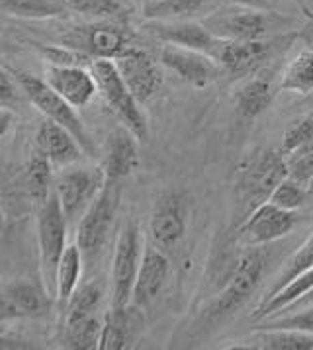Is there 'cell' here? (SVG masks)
<instances>
[{
    "mask_svg": "<svg viewBox=\"0 0 313 350\" xmlns=\"http://www.w3.org/2000/svg\"><path fill=\"white\" fill-rule=\"evenodd\" d=\"M288 176L284 151L258 149L245 157L235 170V200L245 217L269 202L276 186Z\"/></svg>",
    "mask_w": 313,
    "mask_h": 350,
    "instance_id": "1",
    "label": "cell"
},
{
    "mask_svg": "<svg viewBox=\"0 0 313 350\" xmlns=\"http://www.w3.org/2000/svg\"><path fill=\"white\" fill-rule=\"evenodd\" d=\"M67 227L69 219L61 208V202L55 192L40 204L38 211V247H40V274L42 282L51 295L57 297V270L67 249Z\"/></svg>",
    "mask_w": 313,
    "mask_h": 350,
    "instance_id": "2",
    "label": "cell"
},
{
    "mask_svg": "<svg viewBox=\"0 0 313 350\" xmlns=\"http://www.w3.org/2000/svg\"><path fill=\"white\" fill-rule=\"evenodd\" d=\"M267 265H269L267 252L258 247H247V251L239 256L237 265L233 268L226 288L206 309V319L217 323L231 317L255 294V290L264 276Z\"/></svg>",
    "mask_w": 313,
    "mask_h": 350,
    "instance_id": "3",
    "label": "cell"
},
{
    "mask_svg": "<svg viewBox=\"0 0 313 350\" xmlns=\"http://www.w3.org/2000/svg\"><path fill=\"white\" fill-rule=\"evenodd\" d=\"M90 70L98 84V94L110 106V110L137 135V139L147 141L149 124L141 110V102L131 94L114 59H92Z\"/></svg>",
    "mask_w": 313,
    "mask_h": 350,
    "instance_id": "4",
    "label": "cell"
},
{
    "mask_svg": "<svg viewBox=\"0 0 313 350\" xmlns=\"http://www.w3.org/2000/svg\"><path fill=\"white\" fill-rule=\"evenodd\" d=\"M14 77L22 92L26 94V98L40 110V112L55 122L59 126L67 127L72 135L77 137V141L81 143V147L85 149V153L88 157H94V145L92 139L86 131L83 120L79 118V113L74 112V106H71L67 100L59 94L55 88H51L47 81H42L40 77L26 72V70H14Z\"/></svg>",
    "mask_w": 313,
    "mask_h": 350,
    "instance_id": "5",
    "label": "cell"
},
{
    "mask_svg": "<svg viewBox=\"0 0 313 350\" xmlns=\"http://www.w3.org/2000/svg\"><path fill=\"white\" fill-rule=\"evenodd\" d=\"M122 186L114 180H106L92 206L86 210L83 219L77 225V245L85 254V260H98L106 249L114 227L115 215L120 210Z\"/></svg>",
    "mask_w": 313,
    "mask_h": 350,
    "instance_id": "6",
    "label": "cell"
},
{
    "mask_svg": "<svg viewBox=\"0 0 313 350\" xmlns=\"http://www.w3.org/2000/svg\"><path fill=\"white\" fill-rule=\"evenodd\" d=\"M143 237L139 225L129 221L115 239L112 260V308H128L133 301V288L137 282L143 256Z\"/></svg>",
    "mask_w": 313,
    "mask_h": 350,
    "instance_id": "7",
    "label": "cell"
},
{
    "mask_svg": "<svg viewBox=\"0 0 313 350\" xmlns=\"http://www.w3.org/2000/svg\"><path fill=\"white\" fill-rule=\"evenodd\" d=\"M63 45L90 59H118L131 47V33L118 22H92L65 33Z\"/></svg>",
    "mask_w": 313,
    "mask_h": 350,
    "instance_id": "8",
    "label": "cell"
},
{
    "mask_svg": "<svg viewBox=\"0 0 313 350\" xmlns=\"http://www.w3.org/2000/svg\"><path fill=\"white\" fill-rule=\"evenodd\" d=\"M202 24L221 40L233 42H258L269 40L271 36V14L256 8L233 6V8H215L212 14L202 18Z\"/></svg>",
    "mask_w": 313,
    "mask_h": 350,
    "instance_id": "9",
    "label": "cell"
},
{
    "mask_svg": "<svg viewBox=\"0 0 313 350\" xmlns=\"http://www.w3.org/2000/svg\"><path fill=\"white\" fill-rule=\"evenodd\" d=\"M106 184L104 168H79L67 170L55 180L53 192L57 194L61 208L71 225H79L86 210L92 206L100 190Z\"/></svg>",
    "mask_w": 313,
    "mask_h": 350,
    "instance_id": "10",
    "label": "cell"
},
{
    "mask_svg": "<svg viewBox=\"0 0 313 350\" xmlns=\"http://www.w3.org/2000/svg\"><path fill=\"white\" fill-rule=\"evenodd\" d=\"M188 229V200L180 192H163L149 217V237L161 251H174Z\"/></svg>",
    "mask_w": 313,
    "mask_h": 350,
    "instance_id": "11",
    "label": "cell"
},
{
    "mask_svg": "<svg viewBox=\"0 0 313 350\" xmlns=\"http://www.w3.org/2000/svg\"><path fill=\"white\" fill-rule=\"evenodd\" d=\"M296 224H298V217L294 211L284 210L272 202H264L243 221L239 239L245 247L269 245L276 239L290 235Z\"/></svg>",
    "mask_w": 313,
    "mask_h": 350,
    "instance_id": "12",
    "label": "cell"
},
{
    "mask_svg": "<svg viewBox=\"0 0 313 350\" xmlns=\"http://www.w3.org/2000/svg\"><path fill=\"white\" fill-rule=\"evenodd\" d=\"M159 61L194 88H206L219 77V63L210 55L180 45L165 43L159 51Z\"/></svg>",
    "mask_w": 313,
    "mask_h": 350,
    "instance_id": "13",
    "label": "cell"
},
{
    "mask_svg": "<svg viewBox=\"0 0 313 350\" xmlns=\"http://www.w3.org/2000/svg\"><path fill=\"white\" fill-rule=\"evenodd\" d=\"M51 295L47 294L43 282L14 280L6 282L0 292V319H24L42 317L49 309Z\"/></svg>",
    "mask_w": 313,
    "mask_h": 350,
    "instance_id": "14",
    "label": "cell"
},
{
    "mask_svg": "<svg viewBox=\"0 0 313 350\" xmlns=\"http://www.w3.org/2000/svg\"><path fill=\"white\" fill-rule=\"evenodd\" d=\"M114 61L131 94L141 104L156 96L163 86V72L153 57L131 45L126 53H122Z\"/></svg>",
    "mask_w": 313,
    "mask_h": 350,
    "instance_id": "15",
    "label": "cell"
},
{
    "mask_svg": "<svg viewBox=\"0 0 313 350\" xmlns=\"http://www.w3.org/2000/svg\"><path fill=\"white\" fill-rule=\"evenodd\" d=\"M276 47L278 42L271 38L258 42H233V40L217 38V43L210 57L231 75H247V72H255L267 59H271Z\"/></svg>",
    "mask_w": 313,
    "mask_h": 350,
    "instance_id": "16",
    "label": "cell"
},
{
    "mask_svg": "<svg viewBox=\"0 0 313 350\" xmlns=\"http://www.w3.org/2000/svg\"><path fill=\"white\" fill-rule=\"evenodd\" d=\"M45 81L74 108H85L98 94V84L92 70H86L83 65L47 63Z\"/></svg>",
    "mask_w": 313,
    "mask_h": 350,
    "instance_id": "17",
    "label": "cell"
},
{
    "mask_svg": "<svg viewBox=\"0 0 313 350\" xmlns=\"http://www.w3.org/2000/svg\"><path fill=\"white\" fill-rule=\"evenodd\" d=\"M169 258L167 252L161 251L153 243H145L141 256V267L137 274V282L133 288V304L139 308H147L156 299L161 290L165 288L169 278Z\"/></svg>",
    "mask_w": 313,
    "mask_h": 350,
    "instance_id": "18",
    "label": "cell"
},
{
    "mask_svg": "<svg viewBox=\"0 0 313 350\" xmlns=\"http://www.w3.org/2000/svg\"><path fill=\"white\" fill-rule=\"evenodd\" d=\"M139 139L126 126L118 127L106 141V157H104V172L106 180L122 183L139 167Z\"/></svg>",
    "mask_w": 313,
    "mask_h": 350,
    "instance_id": "19",
    "label": "cell"
},
{
    "mask_svg": "<svg viewBox=\"0 0 313 350\" xmlns=\"http://www.w3.org/2000/svg\"><path fill=\"white\" fill-rule=\"evenodd\" d=\"M36 143H38V151L45 154L55 167L74 165L81 159V154L85 153V149L81 147V143L71 131L51 120H45L38 127Z\"/></svg>",
    "mask_w": 313,
    "mask_h": 350,
    "instance_id": "20",
    "label": "cell"
},
{
    "mask_svg": "<svg viewBox=\"0 0 313 350\" xmlns=\"http://www.w3.org/2000/svg\"><path fill=\"white\" fill-rule=\"evenodd\" d=\"M274 72L267 67L256 69L251 77L237 88L235 92V108L245 120H255L256 116L264 112L274 100L276 83Z\"/></svg>",
    "mask_w": 313,
    "mask_h": 350,
    "instance_id": "21",
    "label": "cell"
},
{
    "mask_svg": "<svg viewBox=\"0 0 313 350\" xmlns=\"http://www.w3.org/2000/svg\"><path fill=\"white\" fill-rule=\"evenodd\" d=\"M153 33L161 42L172 43V45H180L188 49H196L206 55H212L217 38L210 29L206 28L202 22L194 20H178V22H155Z\"/></svg>",
    "mask_w": 313,
    "mask_h": 350,
    "instance_id": "22",
    "label": "cell"
},
{
    "mask_svg": "<svg viewBox=\"0 0 313 350\" xmlns=\"http://www.w3.org/2000/svg\"><path fill=\"white\" fill-rule=\"evenodd\" d=\"M231 349L237 350H312L313 335L292 329L262 327L253 335L237 340Z\"/></svg>",
    "mask_w": 313,
    "mask_h": 350,
    "instance_id": "23",
    "label": "cell"
},
{
    "mask_svg": "<svg viewBox=\"0 0 313 350\" xmlns=\"http://www.w3.org/2000/svg\"><path fill=\"white\" fill-rule=\"evenodd\" d=\"M313 292V267L299 272L298 276H294L292 280L288 282L286 286H282L274 295H271L269 299H262L256 306L253 319H269L272 315H278L280 311L294 308L296 304H299L305 295H310Z\"/></svg>",
    "mask_w": 313,
    "mask_h": 350,
    "instance_id": "24",
    "label": "cell"
},
{
    "mask_svg": "<svg viewBox=\"0 0 313 350\" xmlns=\"http://www.w3.org/2000/svg\"><path fill=\"white\" fill-rule=\"evenodd\" d=\"M214 10V0H147L143 16L153 22H178L194 20L196 16L206 18Z\"/></svg>",
    "mask_w": 313,
    "mask_h": 350,
    "instance_id": "25",
    "label": "cell"
},
{
    "mask_svg": "<svg viewBox=\"0 0 313 350\" xmlns=\"http://www.w3.org/2000/svg\"><path fill=\"white\" fill-rule=\"evenodd\" d=\"M83 260H85V254L79 245H69L63 252L57 270V297H55V301L63 309L79 288L81 274H83Z\"/></svg>",
    "mask_w": 313,
    "mask_h": 350,
    "instance_id": "26",
    "label": "cell"
},
{
    "mask_svg": "<svg viewBox=\"0 0 313 350\" xmlns=\"http://www.w3.org/2000/svg\"><path fill=\"white\" fill-rule=\"evenodd\" d=\"M280 90L308 96L313 92V49H301L290 61L278 84Z\"/></svg>",
    "mask_w": 313,
    "mask_h": 350,
    "instance_id": "27",
    "label": "cell"
},
{
    "mask_svg": "<svg viewBox=\"0 0 313 350\" xmlns=\"http://www.w3.org/2000/svg\"><path fill=\"white\" fill-rule=\"evenodd\" d=\"M102 325L96 315L86 317L81 321L65 323L63 325V336L61 342L65 349L72 350H94L100 349V336H102Z\"/></svg>",
    "mask_w": 313,
    "mask_h": 350,
    "instance_id": "28",
    "label": "cell"
},
{
    "mask_svg": "<svg viewBox=\"0 0 313 350\" xmlns=\"http://www.w3.org/2000/svg\"><path fill=\"white\" fill-rule=\"evenodd\" d=\"M0 8L10 16L18 18H57L69 12L67 0H0Z\"/></svg>",
    "mask_w": 313,
    "mask_h": 350,
    "instance_id": "29",
    "label": "cell"
},
{
    "mask_svg": "<svg viewBox=\"0 0 313 350\" xmlns=\"http://www.w3.org/2000/svg\"><path fill=\"white\" fill-rule=\"evenodd\" d=\"M69 12L81 14L92 22H118L128 18V8L122 0H67Z\"/></svg>",
    "mask_w": 313,
    "mask_h": 350,
    "instance_id": "30",
    "label": "cell"
},
{
    "mask_svg": "<svg viewBox=\"0 0 313 350\" xmlns=\"http://www.w3.org/2000/svg\"><path fill=\"white\" fill-rule=\"evenodd\" d=\"M104 290L98 282H88L85 286L77 288V292L71 295L69 304L65 306V323H74L96 315V309L102 304Z\"/></svg>",
    "mask_w": 313,
    "mask_h": 350,
    "instance_id": "31",
    "label": "cell"
},
{
    "mask_svg": "<svg viewBox=\"0 0 313 350\" xmlns=\"http://www.w3.org/2000/svg\"><path fill=\"white\" fill-rule=\"evenodd\" d=\"M131 335V319L128 308H112L102 325L100 350H122L128 345Z\"/></svg>",
    "mask_w": 313,
    "mask_h": 350,
    "instance_id": "32",
    "label": "cell"
},
{
    "mask_svg": "<svg viewBox=\"0 0 313 350\" xmlns=\"http://www.w3.org/2000/svg\"><path fill=\"white\" fill-rule=\"evenodd\" d=\"M26 186H28L31 198L43 204L47 196L51 194L49 186H51V161L40 151H36L31 161L26 168Z\"/></svg>",
    "mask_w": 313,
    "mask_h": 350,
    "instance_id": "33",
    "label": "cell"
},
{
    "mask_svg": "<svg viewBox=\"0 0 313 350\" xmlns=\"http://www.w3.org/2000/svg\"><path fill=\"white\" fill-rule=\"evenodd\" d=\"M313 267V233L308 237V241L299 247L298 251L294 252L288 260H286L284 268L278 272L276 276V282L272 284V288L269 290V294L264 295L262 299H269L271 295H274L282 286H286L288 282L292 280L294 276H298L299 272L308 270V268Z\"/></svg>",
    "mask_w": 313,
    "mask_h": 350,
    "instance_id": "34",
    "label": "cell"
},
{
    "mask_svg": "<svg viewBox=\"0 0 313 350\" xmlns=\"http://www.w3.org/2000/svg\"><path fill=\"white\" fill-rule=\"evenodd\" d=\"M310 194V188L305 184L298 183L290 176H286L282 183L276 186V190L272 192V196L269 202L284 208V210L296 211L305 204V198Z\"/></svg>",
    "mask_w": 313,
    "mask_h": 350,
    "instance_id": "35",
    "label": "cell"
},
{
    "mask_svg": "<svg viewBox=\"0 0 313 350\" xmlns=\"http://www.w3.org/2000/svg\"><path fill=\"white\" fill-rule=\"evenodd\" d=\"M286 161H288V176L310 186L313 178V139L286 154Z\"/></svg>",
    "mask_w": 313,
    "mask_h": 350,
    "instance_id": "36",
    "label": "cell"
},
{
    "mask_svg": "<svg viewBox=\"0 0 313 350\" xmlns=\"http://www.w3.org/2000/svg\"><path fill=\"white\" fill-rule=\"evenodd\" d=\"M303 311H294V313H288L286 317L280 315H274L264 319V327H271V329H292V331H301V333H310L313 335V304L303 306Z\"/></svg>",
    "mask_w": 313,
    "mask_h": 350,
    "instance_id": "37",
    "label": "cell"
},
{
    "mask_svg": "<svg viewBox=\"0 0 313 350\" xmlns=\"http://www.w3.org/2000/svg\"><path fill=\"white\" fill-rule=\"evenodd\" d=\"M313 139V113H308L303 118H299L298 122H294L292 126L286 129L284 139H282V151L286 154L292 153L294 149H298L301 145H305L308 141Z\"/></svg>",
    "mask_w": 313,
    "mask_h": 350,
    "instance_id": "38",
    "label": "cell"
},
{
    "mask_svg": "<svg viewBox=\"0 0 313 350\" xmlns=\"http://www.w3.org/2000/svg\"><path fill=\"white\" fill-rule=\"evenodd\" d=\"M0 102H2V108H6V110H8L10 102H16V77L12 81V77L8 75L6 69L0 72Z\"/></svg>",
    "mask_w": 313,
    "mask_h": 350,
    "instance_id": "39",
    "label": "cell"
},
{
    "mask_svg": "<svg viewBox=\"0 0 313 350\" xmlns=\"http://www.w3.org/2000/svg\"><path fill=\"white\" fill-rule=\"evenodd\" d=\"M231 4L245 6V8H256V10H267L272 4V0H229Z\"/></svg>",
    "mask_w": 313,
    "mask_h": 350,
    "instance_id": "40",
    "label": "cell"
},
{
    "mask_svg": "<svg viewBox=\"0 0 313 350\" xmlns=\"http://www.w3.org/2000/svg\"><path fill=\"white\" fill-rule=\"evenodd\" d=\"M308 304H313V292L310 295H305V297H303V299H301V301H299V304H296V306H294V308H290L288 309V311H292V309H296L299 306V308H303V306H308Z\"/></svg>",
    "mask_w": 313,
    "mask_h": 350,
    "instance_id": "41",
    "label": "cell"
},
{
    "mask_svg": "<svg viewBox=\"0 0 313 350\" xmlns=\"http://www.w3.org/2000/svg\"><path fill=\"white\" fill-rule=\"evenodd\" d=\"M308 188H310V194H313V178H312V183H310V186H308Z\"/></svg>",
    "mask_w": 313,
    "mask_h": 350,
    "instance_id": "42",
    "label": "cell"
}]
</instances>
